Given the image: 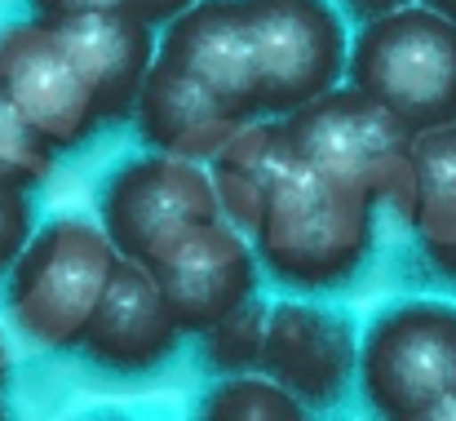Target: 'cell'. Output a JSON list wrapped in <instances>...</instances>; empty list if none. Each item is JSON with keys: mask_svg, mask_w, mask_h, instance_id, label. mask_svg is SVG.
<instances>
[{"mask_svg": "<svg viewBox=\"0 0 456 421\" xmlns=\"http://www.w3.org/2000/svg\"><path fill=\"white\" fill-rule=\"evenodd\" d=\"M368 404L390 421H417L456 386V306L408 297L386 306L354 355Z\"/></svg>", "mask_w": 456, "mask_h": 421, "instance_id": "5b68a950", "label": "cell"}, {"mask_svg": "<svg viewBox=\"0 0 456 421\" xmlns=\"http://www.w3.org/2000/svg\"><path fill=\"white\" fill-rule=\"evenodd\" d=\"M399 4H408V0H337V9H346L354 22L381 18V13H390V9H399Z\"/></svg>", "mask_w": 456, "mask_h": 421, "instance_id": "603a6c76", "label": "cell"}, {"mask_svg": "<svg viewBox=\"0 0 456 421\" xmlns=\"http://www.w3.org/2000/svg\"><path fill=\"white\" fill-rule=\"evenodd\" d=\"M177 342L182 328L168 315L147 267L120 258L76 346L107 373H151L173 359Z\"/></svg>", "mask_w": 456, "mask_h": 421, "instance_id": "7c38bea8", "label": "cell"}, {"mask_svg": "<svg viewBox=\"0 0 456 421\" xmlns=\"http://www.w3.org/2000/svg\"><path fill=\"white\" fill-rule=\"evenodd\" d=\"M354 355L359 346L346 315L314 301H280L266 310L257 373L275 377L302 409H328L346 395Z\"/></svg>", "mask_w": 456, "mask_h": 421, "instance_id": "8fae6325", "label": "cell"}, {"mask_svg": "<svg viewBox=\"0 0 456 421\" xmlns=\"http://www.w3.org/2000/svg\"><path fill=\"white\" fill-rule=\"evenodd\" d=\"M4 377H9V346H4V333H0V386H4Z\"/></svg>", "mask_w": 456, "mask_h": 421, "instance_id": "4316f807", "label": "cell"}, {"mask_svg": "<svg viewBox=\"0 0 456 421\" xmlns=\"http://www.w3.org/2000/svg\"><path fill=\"white\" fill-rule=\"evenodd\" d=\"M289 138H284V125L275 116V125H244L235 138L226 142L208 164V177H213V191H217V209L222 218L235 227V231H253L257 222V209H262V195L266 186L275 182L280 164L289 160Z\"/></svg>", "mask_w": 456, "mask_h": 421, "instance_id": "9a60e30c", "label": "cell"}, {"mask_svg": "<svg viewBox=\"0 0 456 421\" xmlns=\"http://www.w3.org/2000/svg\"><path fill=\"white\" fill-rule=\"evenodd\" d=\"M430 258L456 280V240H448V244H430Z\"/></svg>", "mask_w": 456, "mask_h": 421, "instance_id": "d4e9b609", "label": "cell"}, {"mask_svg": "<svg viewBox=\"0 0 456 421\" xmlns=\"http://www.w3.org/2000/svg\"><path fill=\"white\" fill-rule=\"evenodd\" d=\"M417 421H456V386L448 391V395H439V400H435Z\"/></svg>", "mask_w": 456, "mask_h": 421, "instance_id": "cb8c5ba5", "label": "cell"}, {"mask_svg": "<svg viewBox=\"0 0 456 421\" xmlns=\"http://www.w3.org/2000/svg\"><path fill=\"white\" fill-rule=\"evenodd\" d=\"M0 94L53 151H71L94 129H102L71 54L40 18L0 27Z\"/></svg>", "mask_w": 456, "mask_h": 421, "instance_id": "9c48e42d", "label": "cell"}, {"mask_svg": "<svg viewBox=\"0 0 456 421\" xmlns=\"http://www.w3.org/2000/svg\"><path fill=\"white\" fill-rule=\"evenodd\" d=\"M191 0H125V9L134 13V18H142V22H168L173 13H182Z\"/></svg>", "mask_w": 456, "mask_h": 421, "instance_id": "7402d4cb", "label": "cell"}, {"mask_svg": "<svg viewBox=\"0 0 456 421\" xmlns=\"http://www.w3.org/2000/svg\"><path fill=\"white\" fill-rule=\"evenodd\" d=\"M200 413L213 421H297L305 409L275 377L231 373L200 400Z\"/></svg>", "mask_w": 456, "mask_h": 421, "instance_id": "ac0fdd59", "label": "cell"}, {"mask_svg": "<svg viewBox=\"0 0 456 421\" xmlns=\"http://www.w3.org/2000/svg\"><path fill=\"white\" fill-rule=\"evenodd\" d=\"M49 27L62 40V49L71 54V62L94 98L98 125L125 120L134 111L147 67L155 62L151 22L134 18L129 9H98V13L49 22Z\"/></svg>", "mask_w": 456, "mask_h": 421, "instance_id": "4fadbf2b", "label": "cell"}, {"mask_svg": "<svg viewBox=\"0 0 456 421\" xmlns=\"http://www.w3.org/2000/svg\"><path fill=\"white\" fill-rule=\"evenodd\" d=\"M142 267L182 333L208 328L213 319H222L257 293V253L248 235L235 231L226 218L182 231Z\"/></svg>", "mask_w": 456, "mask_h": 421, "instance_id": "ba28073f", "label": "cell"}, {"mask_svg": "<svg viewBox=\"0 0 456 421\" xmlns=\"http://www.w3.org/2000/svg\"><path fill=\"white\" fill-rule=\"evenodd\" d=\"M53 155L58 151L40 138V129L0 94V182L36 191L53 173Z\"/></svg>", "mask_w": 456, "mask_h": 421, "instance_id": "d6986e66", "label": "cell"}, {"mask_svg": "<svg viewBox=\"0 0 456 421\" xmlns=\"http://www.w3.org/2000/svg\"><path fill=\"white\" fill-rule=\"evenodd\" d=\"M129 116H134L138 134H142V142L151 151H168V155L200 160V164L213 160L248 125L240 111H231L222 98H213L208 89L186 80L182 71L164 67L159 58L147 67Z\"/></svg>", "mask_w": 456, "mask_h": 421, "instance_id": "5bb4252c", "label": "cell"}, {"mask_svg": "<svg viewBox=\"0 0 456 421\" xmlns=\"http://www.w3.org/2000/svg\"><path fill=\"white\" fill-rule=\"evenodd\" d=\"M403 218L417 227L426 249L456 240V120L412 134V177Z\"/></svg>", "mask_w": 456, "mask_h": 421, "instance_id": "2e32d148", "label": "cell"}, {"mask_svg": "<svg viewBox=\"0 0 456 421\" xmlns=\"http://www.w3.org/2000/svg\"><path fill=\"white\" fill-rule=\"evenodd\" d=\"M27 4L40 22H62V18L98 13V9H125V0H27Z\"/></svg>", "mask_w": 456, "mask_h": 421, "instance_id": "44dd1931", "label": "cell"}, {"mask_svg": "<svg viewBox=\"0 0 456 421\" xmlns=\"http://www.w3.org/2000/svg\"><path fill=\"white\" fill-rule=\"evenodd\" d=\"M120 253L89 218H53L31 231L9 262L4 310L13 328L45 351H71L111 280Z\"/></svg>", "mask_w": 456, "mask_h": 421, "instance_id": "7a4b0ae2", "label": "cell"}, {"mask_svg": "<svg viewBox=\"0 0 456 421\" xmlns=\"http://www.w3.org/2000/svg\"><path fill=\"white\" fill-rule=\"evenodd\" d=\"M346 76L408 129L456 120V22L417 0L368 18L346 45Z\"/></svg>", "mask_w": 456, "mask_h": 421, "instance_id": "3957f363", "label": "cell"}, {"mask_svg": "<svg viewBox=\"0 0 456 421\" xmlns=\"http://www.w3.org/2000/svg\"><path fill=\"white\" fill-rule=\"evenodd\" d=\"M36 231V209H31V191L0 182V276L9 271V262L18 258V249L27 244V235Z\"/></svg>", "mask_w": 456, "mask_h": 421, "instance_id": "ffe728a7", "label": "cell"}, {"mask_svg": "<svg viewBox=\"0 0 456 421\" xmlns=\"http://www.w3.org/2000/svg\"><path fill=\"white\" fill-rule=\"evenodd\" d=\"M257 45V111L289 116L346 76V22L328 0H244Z\"/></svg>", "mask_w": 456, "mask_h": 421, "instance_id": "52a82bcc", "label": "cell"}, {"mask_svg": "<svg viewBox=\"0 0 456 421\" xmlns=\"http://www.w3.org/2000/svg\"><path fill=\"white\" fill-rule=\"evenodd\" d=\"M262 333H266V306L248 297L222 319H213L208 328H200L195 337L204 364L217 377H231V373H253L262 364Z\"/></svg>", "mask_w": 456, "mask_h": 421, "instance_id": "e0dca14e", "label": "cell"}, {"mask_svg": "<svg viewBox=\"0 0 456 421\" xmlns=\"http://www.w3.org/2000/svg\"><path fill=\"white\" fill-rule=\"evenodd\" d=\"M372 200L323 182L297 151H289L262 195L248 244L275 280L293 288H337L372 253Z\"/></svg>", "mask_w": 456, "mask_h": 421, "instance_id": "6da1fadb", "label": "cell"}, {"mask_svg": "<svg viewBox=\"0 0 456 421\" xmlns=\"http://www.w3.org/2000/svg\"><path fill=\"white\" fill-rule=\"evenodd\" d=\"M155 58L213 98H222L244 120H257V45L244 0H191L164 22Z\"/></svg>", "mask_w": 456, "mask_h": 421, "instance_id": "30bf717a", "label": "cell"}, {"mask_svg": "<svg viewBox=\"0 0 456 421\" xmlns=\"http://www.w3.org/2000/svg\"><path fill=\"white\" fill-rule=\"evenodd\" d=\"M289 146L323 182L354 191L372 204H395L403 213L412 177V134L395 111L359 94L354 85H332L305 107L280 116Z\"/></svg>", "mask_w": 456, "mask_h": 421, "instance_id": "277c9868", "label": "cell"}, {"mask_svg": "<svg viewBox=\"0 0 456 421\" xmlns=\"http://www.w3.org/2000/svg\"><path fill=\"white\" fill-rule=\"evenodd\" d=\"M421 4H430V9H439L444 18H452V22H456V0H421Z\"/></svg>", "mask_w": 456, "mask_h": 421, "instance_id": "484cf974", "label": "cell"}, {"mask_svg": "<svg viewBox=\"0 0 456 421\" xmlns=\"http://www.w3.org/2000/svg\"><path fill=\"white\" fill-rule=\"evenodd\" d=\"M98 218L120 258L147 262L182 231L222 218V209L213 177L200 160L147 151L138 160H125L107 177L98 195Z\"/></svg>", "mask_w": 456, "mask_h": 421, "instance_id": "8992f818", "label": "cell"}]
</instances>
